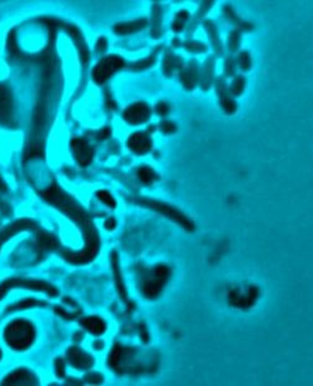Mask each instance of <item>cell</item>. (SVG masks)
I'll list each match as a JSON object with an SVG mask.
<instances>
[{"label":"cell","instance_id":"ba28073f","mask_svg":"<svg viewBox=\"0 0 313 386\" xmlns=\"http://www.w3.org/2000/svg\"><path fill=\"white\" fill-rule=\"evenodd\" d=\"M85 328L89 331L94 333V335H101L104 330H105V325L102 320L97 319V317H91V319H85L83 321Z\"/></svg>","mask_w":313,"mask_h":386},{"label":"cell","instance_id":"7a4b0ae2","mask_svg":"<svg viewBox=\"0 0 313 386\" xmlns=\"http://www.w3.org/2000/svg\"><path fill=\"white\" fill-rule=\"evenodd\" d=\"M168 276V270L165 267H158V269L154 271L153 277L151 280L147 281L146 287H144V292L149 297H154V296L158 295L159 290L162 288L163 283H164L165 278Z\"/></svg>","mask_w":313,"mask_h":386},{"label":"cell","instance_id":"8992f818","mask_svg":"<svg viewBox=\"0 0 313 386\" xmlns=\"http://www.w3.org/2000/svg\"><path fill=\"white\" fill-rule=\"evenodd\" d=\"M129 146L137 153H146L151 149V141L143 133H137L129 139Z\"/></svg>","mask_w":313,"mask_h":386},{"label":"cell","instance_id":"5bb4252c","mask_svg":"<svg viewBox=\"0 0 313 386\" xmlns=\"http://www.w3.org/2000/svg\"><path fill=\"white\" fill-rule=\"evenodd\" d=\"M158 112H159L160 114H167V112H168V107L165 106L164 103H160L159 106H158Z\"/></svg>","mask_w":313,"mask_h":386},{"label":"cell","instance_id":"4fadbf2b","mask_svg":"<svg viewBox=\"0 0 313 386\" xmlns=\"http://www.w3.org/2000/svg\"><path fill=\"white\" fill-rule=\"evenodd\" d=\"M162 129L165 132V133H170V132L175 131V127L170 122H164L162 124Z\"/></svg>","mask_w":313,"mask_h":386},{"label":"cell","instance_id":"277c9868","mask_svg":"<svg viewBox=\"0 0 313 386\" xmlns=\"http://www.w3.org/2000/svg\"><path fill=\"white\" fill-rule=\"evenodd\" d=\"M149 113H151V110H149L148 106L138 103L128 108L127 112H125V118L132 124H138V123L144 122L149 117Z\"/></svg>","mask_w":313,"mask_h":386},{"label":"cell","instance_id":"52a82bcc","mask_svg":"<svg viewBox=\"0 0 313 386\" xmlns=\"http://www.w3.org/2000/svg\"><path fill=\"white\" fill-rule=\"evenodd\" d=\"M69 359L72 360L73 365L78 366V368H87L89 366V364L92 362V360L84 354V352L79 351L77 349H73L69 352Z\"/></svg>","mask_w":313,"mask_h":386},{"label":"cell","instance_id":"5b68a950","mask_svg":"<svg viewBox=\"0 0 313 386\" xmlns=\"http://www.w3.org/2000/svg\"><path fill=\"white\" fill-rule=\"evenodd\" d=\"M73 149H74L75 156L78 161L82 165H88L92 160V148L84 139H74L73 141Z\"/></svg>","mask_w":313,"mask_h":386},{"label":"cell","instance_id":"8fae6325","mask_svg":"<svg viewBox=\"0 0 313 386\" xmlns=\"http://www.w3.org/2000/svg\"><path fill=\"white\" fill-rule=\"evenodd\" d=\"M154 177H156V174H154L153 170L149 169V168H142V169H139V178H141L144 183H152Z\"/></svg>","mask_w":313,"mask_h":386},{"label":"cell","instance_id":"3957f363","mask_svg":"<svg viewBox=\"0 0 313 386\" xmlns=\"http://www.w3.org/2000/svg\"><path fill=\"white\" fill-rule=\"evenodd\" d=\"M122 65V60L118 58H108L104 61H102L98 67L94 70V79L98 83H103L111 73L117 70L118 68Z\"/></svg>","mask_w":313,"mask_h":386},{"label":"cell","instance_id":"6da1fadb","mask_svg":"<svg viewBox=\"0 0 313 386\" xmlns=\"http://www.w3.org/2000/svg\"><path fill=\"white\" fill-rule=\"evenodd\" d=\"M34 332L29 324L14 323L6 330V340L14 349L23 350L32 344Z\"/></svg>","mask_w":313,"mask_h":386},{"label":"cell","instance_id":"30bf717a","mask_svg":"<svg viewBox=\"0 0 313 386\" xmlns=\"http://www.w3.org/2000/svg\"><path fill=\"white\" fill-rule=\"evenodd\" d=\"M9 96L8 92L0 87V118L3 119L9 113Z\"/></svg>","mask_w":313,"mask_h":386},{"label":"cell","instance_id":"9c48e42d","mask_svg":"<svg viewBox=\"0 0 313 386\" xmlns=\"http://www.w3.org/2000/svg\"><path fill=\"white\" fill-rule=\"evenodd\" d=\"M8 381L11 385H29L33 383V378L29 373L19 371V373L14 374L11 378H9Z\"/></svg>","mask_w":313,"mask_h":386},{"label":"cell","instance_id":"7c38bea8","mask_svg":"<svg viewBox=\"0 0 313 386\" xmlns=\"http://www.w3.org/2000/svg\"><path fill=\"white\" fill-rule=\"evenodd\" d=\"M98 196L101 200H103L104 202H105V205L111 206V207H114L115 206V202L113 201V198H111L110 195H109V193H106V192H99Z\"/></svg>","mask_w":313,"mask_h":386}]
</instances>
